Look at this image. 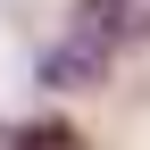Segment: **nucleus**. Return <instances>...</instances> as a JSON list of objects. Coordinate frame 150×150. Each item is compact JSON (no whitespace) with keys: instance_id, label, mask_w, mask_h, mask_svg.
I'll use <instances>...</instances> for the list:
<instances>
[{"instance_id":"7ed1b4c3","label":"nucleus","mask_w":150,"mask_h":150,"mask_svg":"<svg viewBox=\"0 0 150 150\" xmlns=\"http://www.w3.org/2000/svg\"><path fill=\"white\" fill-rule=\"evenodd\" d=\"M0 150H83V134L59 117H33V125H0Z\"/></svg>"},{"instance_id":"f257e3e1","label":"nucleus","mask_w":150,"mask_h":150,"mask_svg":"<svg viewBox=\"0 0 150 150\" xmlns=\"http://www.w3.org/2000/svg\"><path fill=\"white\" fill-rule=\"evenodd\" d=\"M67 25H75V33H92L108 59H125V50H142V42H150V0H75Z\"/></svg>"},{"instance_id":"f03ea898","label":"nucleus","mask_w":150,"mask_h":150,"mask_svg":"<svg viewBox=\"0 0 150 150\" xmlns=\"http://www.w3.org/2000/svg\"><path fill=\"white\" fill-rule=\"evenodd\" d=\"M108 67H117V59H108V50L92 42V33H75V25H67L59 42L42 50V92H92Z\"/></svg>"}]
</instances>
